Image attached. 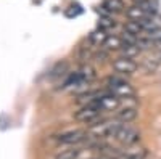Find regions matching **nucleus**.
<instances>
[{
  "instance_id": "nucleus-1",
  "label": "nucleus",
  "mask_w": 161,
  "mask_h": 159,
  "mask_svg": "<svg viewBox=\"0 0 161 159\" xmlns=\"http://www.w3.org/2000/svg\"><path fill=\"white\" fill-rule=\"evenodd\" d=\"M119 129H121V124L116 119V121H103L98 124H93L90 127V132L97 138H110V137H116Z\"/></svg>"
},
{
  "instance_id": "nucleus-2",
  "label": "nucleus",
  "mask_w": 161,
  "mask_h": 159,
  "mask_svg": "<svg viewBox=\"0 0 161 159\" xmlns=\"http://www.w3.org/2000/svg\"><path fill=\"white\" fill-rule=\"evenodd\" d=\"M103 109L98 106L97 101H90L87 104H84L77 113H76V119L77 121H82V122H95L97 119L100 117V113Z\"/></svg>"
},
{
  "instance_id": "nucleus-3",
  "label": "nucleus",
  "mask_w": 161,
  "mask_h": 159,
  "mask_svg": "<svg viewBox=\"0 0 161 159\" xmlns=\"http://www.w3.org/2000/svg\"><path fill=\"white\" fill-rule=\"evenodd\" d=\"M108 87H110L111 93H114L119 98H130V97H134V93H136L132 85H129L124 81H121V79H110Z\"/></svg>"
},
{
  "instance_id": "nucleus-4",
  "label": "nucleus",
  "mask_w": 161,
  "mask_h": 159,
  "mask_svg": "<svg viewBox=\"0 0 161 159\" xmlns=\"http://www.w3.org/2000/svg\"><path fill=\"white\" fill-rule=\"evenodd\" d=\"M87 138V132L84 130H68L57 137V141L61 145H77Z\"/></svg>"
},
{
  "instance_id": "nucleus-5",
  "label": "nucleus",
  "mask_w": 161,
  "mask_h": 159,
  "mask_svg": "<svg viewBox=\"0 0 161 159\" xmlns=\"http://www.w3.org/2000/svg\"><path fill=\"white\" fill-rule=\"evenodd\" d=\"M114 138L119 143H123V145H134L136 141H139L140 134L136 129H132L129 125H121V129L118 130V134H116Z\"/></svg>"
},
{
  "instance_id": "nucleus-6",
  "label": "nucleus",
  "mask_w": 161,
  "mask_h": 159,
  "mask_svg": "<svg viewBox=\"0 0 161 159\" xmlns=\"http://www.w3.org/2000/svg\"><path fill=\"white\" fill-rule=\"evenodd\" d=\"M113 69L119 74H134L137 71V63L132 58L127 56H121L113 61Z\"/></svg>"
},
{
  "instance_id": "nucleus-7",
  "label": "nucleus",
  "mask_w": 161,
  "mask_h": 159,
  "mask_svg": "<svg viewBox=\"0 0 161 159\" xmlns=\"http://www.w3.org/2000/svg\"><path fill=\"white\" fill-rule=\"evenodd\" d=\"M136 117H137V109L134 108V106H126V108H123L121 111H118V114H116L118 121H119V122H124V124L134 121Z\"/></svg>"
},
{
  "instance_id": "nucleus-8",
  "label": "nucleus",
  "mask_w": 161,
  "mask_h": 159,
  "mask_svg": "<svg viewBox=\"0 0 161 159\" xmlns=\"http://www.w3.org/2000/svg\"><path fill=\"white\" fill-rule=\"evenodd\" d=\"M127 16H129V19H134V21H140V19H143V18H147V16H150L148 13H147L139 3H136L134 7H130V8H127Z\"/></svg>"
},
{
  "instance_id": "nucleus-9",
  "label": "nucleus",
  "mask_w": 161,
  "mask_h": 159,
  "mask_svg": "<svg viewBox=\"0 0 161 159\" xmlns=\"http://www.w3.org/2000/svg\"><path fill=\"white\" fill-rule=\"evenodd\" d=\"M106 39H108V34H106V31L102 29V28H98L97 31L90 32V35H89V40L93 45H103L106 42Z\"/></svg>"
},
{
  "instance_id": "nucleus-10",
  "label": "nucleus",
  "mask_w": 161,
  "mask_h": 159,
  "mask_svg": "<svg viewBox=\"0 0 161 159\" xmlns=\"http://www.w3.org/2000/svg\"><path fill=\"white\" fill-rule=\"evenodd\" d=\"M123 8H124L123 0H106L103 5V10L106 13H121Z\"/></svg>"
},
{
  "instance_id": "nucleus-11",
  "label": "nucleus",
  "mask_w": 161,
  "mask_h": 159,
  "mask_svg": "<svg viewBox=\"0 0 161 159\" xmlns=\"http://www.w3.org/2000/svg\"><path fill=\"white\" fill-rule=\"evenodd\" d=\"M124 32H129V34H132V35L140 37V34L143 32V28H142L140 21H134V19H130V21L126 23V26H124Z\"/></svg>"
},
{
  "instance_id": "nucleus-12",
  "label": "nucleus",
  "mask_w": 161,
  "mask_h": 159,
  "mask_svg": "<svg viewBox=\"0 0 161 159\" xmlns=\"http://www.w3.org/2000/svg\"><path fill=\"white\" fill-rule=\"evenodd\" d=\"M121 51H123V56L134 58V56H137L139 53H140V47H139V44H126V42H124Z\"/></svg>"
},
{
  "instance_id": "nucleus-13",
  "label": "nucleus",
  "mask_w": 161,
  "mask_h": 159,
  "mask_svg": "<svg viewBox=\"0 0 161 159\" xmlns=\"http://www.w3.org/2000/svg\"><path fill=\"white\" fill-rule=\"evenodd\" d=\"M106 48H108V50H121V48H123V45H124V40H121V39L119 37H110L108 35V39H106V42L103 44Z\"/></svg>"
},
{
  "instance_id": "nucleus-14",
  "label": "nucleus",
  "mask_w": 161,
  "mask_h": 159,
  "mask_svg": "<svg viewBox=\"0 0 161 159\" xmlns=\"http://www.w3.org/2000/svg\"><path fill=\"white\" fill-rule=\"evenodd\" d=\"M80 151L79 150H68V151H63L61 154L57 156V159H79Z\"/></svg>"
},
{
  "instance_id": "nucleus-15",
  "label": "nucleus",
  "mask_w": 161,
  "mask_h": 159,
  "mask_svg": "<svg viewBox=\"0 0 161 159\" xmlns=\"http://www.w3.org/2000/svg\"><path fill=\"white\" fill-rule=\"evenodd\" d=\"M98 28L108 31V29L114 28V21H111L108 16H103V18H100V21H98Z\"/></svg>"
},
{
  "instance_id": "nucleus-16",
  "label": "nucleus",
  "mask_w": 161,
  "mask_h": 159,
  "mask_svg": "<svg viewBox=\"0 0 161 159\" xmlns=\"http://www.w3.org/2000/svg\"><path fill=\"white\" fill-rule=\"evenodd\" d=\"M148 37L152 39L153 42H158V44H161V28L150 31V32H148Z\"/></svg>"
},
{
  "instance_id": "nucleus-17",
  "label": "nucleus",
  "mask_w": 161,
  "mask_h": 159,
  "mask_svg": "<svg viewBox=\"0 0 161 159\" xmlns=\"http://www.w3.org/2000/svg\"><path fill=\"white\" fill-rule=\"evenodd\" d=\"M80 13H82V10H80V7H79V5H76V7L73 5L69 11H66V15H68V16H77V15H80Z\"/></svg>"
},
{
  "instance_id": "nucleus-18",
  "label": "nucleus",
  "mask_w": 161,
  "mask_h": 159,
  "mask_svg": "<svg viewBox=\"0 0 161 159\" xmlns=\"http://www.w3.org/2000/svg\"><path fill=\"white\" fill-rule=\"evenodd\" d=\"M136 2H137V3H139V2H143V0H136Z\"/></svg>"
}]
</instances>
